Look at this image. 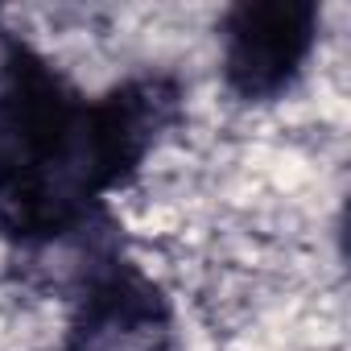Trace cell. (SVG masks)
I'll list each match as a JSON object with an SVG mask.
<instances>
[{
  "instance_id": "7a4b0ae2",
  "label": "cell",
  "mask_w": 351,
  "mask_h": 351,
  "mask_svg": "<svg viewBox=\"0 0 351 351\" xmlns=\"http://www.w3.org/2000/svg\"><path fill=\"white\" fill-rule=\"evenodd\" d=\"M314 0H244L223 17V83L236 99L265 104L285 95L318 46Z\"/></svg>"
},
{
  "instance_id": "6da1fadb",
  "label": "cell",
  "mask_w": 351,
  "mask_h": 351,
  "mask_svg": "<svg viewBox=\"0 0 351 351\" xmlns=\"http://www.w3.org/2000/svg\"><path fill=\"white\" fill-rule=\"evenodd\" d=\"M99 199L91 99L42 54L13 46L0 62V232L58 240Z\"/></svg>"
}]
</instances>
